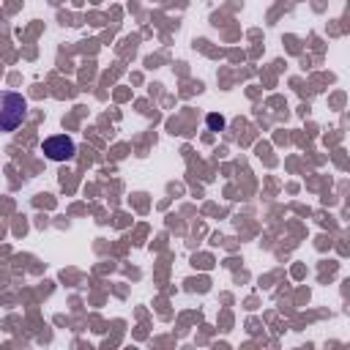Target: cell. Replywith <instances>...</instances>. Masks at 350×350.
<instances>
[{
  "mask_svg": "<svg viewBox=\"0 0 350 350\" xmlns=\"http://www.w3.org/2000/svg\"><path fill=\"white\" fill-rule=\"evenodd\" d=\"M27 120V98L16 90H0V134L16 131Z\"/></svg>",
  "mask_w": 350,
  "mask_h": 350,
  "instance_id": "cell-1",
  "label": "cell"
},
{
  "mask_svg": "<svg viewBox=\"0 0 350 350\" xmlns=\"http://www.w3.org/2000/svg\"><path fill=\"white\" fill-rule=\"evenodd\" d=\"M41 153L49 161H71L77 156V142L68 134H52L41 142Z\"/></svg>",
  "mask_w": 350,
  "mask_h": 350,
  "instance_id": "cell-2",
  "label": "cell"
},
{
  "mask_svg": "<svg viewBox=\"0 0 350 350\" xmlns=\"http://www.w3.org/2000/svg\"><path fill=\"white\" fill-rule=\"evenodd\" d=\"M205 123H208V129H211V131H221V129H224V118H221V115H216V112H211V115L205 118Z\"/></svg>",
  "mask_w": 350,
  "mask_h": 350,
  "instance_id": "cell-3",
  "label": "cell"
}]
</instances>
